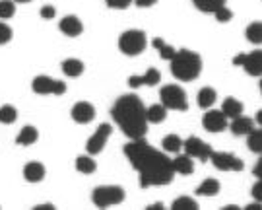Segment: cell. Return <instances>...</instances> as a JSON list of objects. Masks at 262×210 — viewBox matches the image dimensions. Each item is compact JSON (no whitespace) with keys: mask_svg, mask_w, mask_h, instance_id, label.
<instances>
[{"mask_svg":"<svg viewBox=\"0 0 262 210\" xmlns=\"http://www.w3.org/2000/svg\"><path fill=\"white\" fill-rule=\"evenodd\" d=\"M124 156L128 158L130 165L140 173V187H163L169 185L175 177V170L171 158L165 152H159L144 138H134L124 146Z\"/></svg>","mask_w":262,"mask_h":210,"instance_id":"cell-1","label":"cell"},{"mask_svg":"<svg viewBox=\"0 0 262 210\" xmlns=\"http://www.w3.org/2000/svg\"><path fill=\"white\" fill-rule=\"evenodd\" d=\"M111 115L115 123L121 127V131L130 140L144 138L148 129V119H146V107L136 94H124L119 97L113 105Z\"/></svg>","mask_w":262,"mask_h":210,"instance_id":"cell-2","label":"cell"},{"mask_svg":"<svg viewBox=\"0 0 262 210\" xmlns=\"http://www.w3.org/2000/svg\"><path fill=\"white\" fill-rule=\"evenodd\" d=\"M171 72L181 82H192L202 72V58L190 49H181L171 58Z\"/></svg>","mask_w":262,"mask_h":210,"instance_id":"cell-3","label":"cell"},{"mask_svg":"<svg viewBox=\"0 0 262 210\" xmlns=\"http://www.w3.org/2000/svg\"><path fill=\"white\" fill-rule=\"evenodd\" d=\"M92 201L97 208H109L115 204H121L124 201V189L119 185H101V187H95L94 195H92Z\"/></svg>","mask_w":262,"mask_h":210,"instance_id":"cell-4","label":"cell"},{"mask_svg":"<svg viewBox=\"0 0 262 210\" xmlns=\"http://www.w3.org/2000/svg\"><path fill=\"white\" fill-rule=\"evenodd\" d=\"M148 45V39H146V33L142 29H126L119 37V49L126 57H136L140 55L142 51Z\"/></svg>","mask_w":262,"mask_h":210,"instance_id":"cell-5","label":"cell"},{"mask_svg":"<svg viewBox=\"0 0 262 210\" xmlns=\"http://www.w3.org/2000/svg\"><path fill=\"white\" fill-rule=\"evenodd\" d=\"M159 97H161V105L165 109H173V111H187L188 109L187 92L177 84L163 86L159 92Z\"/></svg>","mask_w":262,"mask_h":210,"instance_id":"cell-6","label":"cell"},{"mask_svg":"<svg viewBox=\"0 0 262 210\" xmlns=\"http://www.w3.org/2000/svg\"><path fill=\"white\" fill-rule=\"evenodd\" d=\"M31 88H33V92L37 96H62L66 92V84L62 80H55V78L47 76V74L33 78Z\"/></svg>","mask_w":262,"mask_h":210,"instance_id":"cell-7","label":"cell"},{"mask_svg":"<svg viewBox=\"0 0 262 210\" xmlns=\"http://www.w3.org/2000/svg\"><path fill=\"white\" fill-rule=\"evenodd\" d=\"M208 162L214 163V167L220 170V172H241L245 167L243 160L237 158V156L231 152H215V150H212Z\"/></svg>","mask_w":262,"mask_h":210,"instance_id":"cell-8","label":"cell"},{"mask_svg":"<svg viewBox=\"0 0 262 210\" xmlns=\"http://www.w3.org/2000/svg\"><path fill=\"white\" fill-rule=\"evenodd\" d=\"M233 65L237 67H243L247 70V74H251V76H260L262 74V51L260 49H256V51H251V53H247V55H237L233 58Z\"/></svg>","mask_w":262,"mask_h":210,"instance_id":"cell-9","label":"cell"},{"mask_svg":"<svg viewBox=\"0 0 262 210\" xmlns=\"http://www.w3.org/2000/svg\"><path fill=\"white\" fill-rule=\"evenodd\" d=\"M183 148H185V154H188L192 160H200V162H208L212 154V146L198 136H188L187 140H183Z\"/></svg>","mask_w":262,"mask_h":210,"instance_id":"cell-10","label":"cell"},{"mask_svg":"<svg viewBox=\"0 0 262 210\" xmlns=\"http://www.w3.org/2000/svg\"><path fill=\"white\" fill-rule=\"evenodd\" d=\"M113 133V127L109 123H103L97 127V131L94 133V136L88 140L85 144V150L90 156H95V154L103 152V148L107 146V140H109V136Z\"/></svg>","mask_w":262,"mask_h":210,"instance_id":"cell-11","label":"cell"},{"mask_svg":"<svg viewBox=\"0 0 262 210\" xmlns=\"http://www.w3.org/2000/svg\"><path fill=\"white\" fill-rule=\"evenodd\" d=\"M202 124H204V129L210 131V133H222V131H225V127H227V117L222 113V109L220 111L217 109H210V111L204 113Z\"/></svg>","mask_w":262,"mask_h":210,"instance_id":"cell-12","label":"cell"},{"mask_svg":"<svg viewBox=\"0 0 262 210\" xmlns=\"http://www.w3.org/2000/svg\"><path fill=\"white\" fill-rule=\"evenodd\" d=\"M72 119H74L76 123L80 124H85V123H92L95 119V107L92 103H88V101H78V103L72 107Z\"/></svg>","mask_w":262,"mask_h":210,"instance_id":"cell-13","label":"cell"},{"mask_svg":"<svg viewBox=\"0 0 262 210\" xmlns=\"http://www.w3.org/2000/svg\"><path fill=\"white\" fill-rule=\"evenodd\" d=\"M161 80L158 68H148L142 76H130L128 78V86L130 88H140V86H156Z\"/></svg>","mask_w":262,"mask_h":210,"instance_id":"cell-14","label":"cell"},{"mask_svg":"<svg viewBox=\"0 0 262 210\" xmlns=\"http://www.w3.org/2000/svg\"><path fill=\"white\" fill-rule=\"evenodd\" d=\"M58 28L68 37H78L84 31V26H82V22H80L78 16H64L58 22Z\"/></svg>","mask_w":262,"mask_h":210,"instance_id":"cell-15","label":"cell"},{"mask_svg":"<svg viewBox=\"0 0 262 210\" xmlns=\"http://www.w3.org/2000/svg\"><path fill=\"white\" fill-rule=\"evenodd\" d=\"M45 165L41 162H29L26 167H24V177L26 181L29 183H39L45 179Z\"/></svg>","mask_w":262,"mask_h":210,"instance_id":"cell-16","label":"cell"},{"mask_svg":"<svg viewBox=\"0 0 262 210\" xmlns=\"http://www.w3.org/2000/svg\"><path fill=\"white\" fill-rule=\"evenodd\" d=\"M171 163H173L175 173H181V175H190L194 172V162H192V158L188 154H179L171 160Z\"/></svg>","mask_w":262,"mask_h":210,"instance_id":"cell-17","label":"cell"},{"mask_svg":"<svg viewBox=\"0 0 262 210\" xmlns=\"http://www.w3.org/2000/svg\"><path fill=\"white\" fill-rule=\"evenodd\" d=\"M231 121H233V123H231V133H233L235 136H243V134H249L254 129V121H253V119H249V117H243V115L235 117V119H231Z\"/></svg>","mask_w":262,"mask_h":210,"instance_id":"cell-18","label":"cell"},{"mask_svg":"<svg viewBox=\"0 0 262 210\" xmlns=\"http://www.w3.org/2000/svg\"><path fill=\"white\" fill-rule=\"evenodd\" d=\"M37 138H39V131L35 127L28 124V127H24V129L19 131V134L16 136V142H18L19 146H31V144L37 142Z\"/></svg>","mask_w":262,"mask_h":210,"instance_id":"cell-19","label":"cell"},{"mask_svg":"<svg viewBox=\"0 0 262 210\" xmlns=\"http://www.w3.org/2000/svg\"><path fill=\"white\" fill-rule=\"evenodd\" d=\"M222 113L227 119H235V117L243 115V103L239 99H235V97H227L224 101V105H222Z\"/></svg>","mask_w":262,"mask_h":210,"instance_id":"cell-20","label":"cell"},{"mask_svg":"<svg viewBox=\"0 0 262 210\" xmlns=\"http://www.w3.org/2000/svg\"><path fill=\"white\" fill-rule=\"evenodd\" d=\"M220 181L217 179H212V177H208V179H204V181L200 183L196 187V195H200V197H215L217 193H220Z\"/></svg>","mask_w":262,"mask_h":210,"instance_id":"cell-21","label":"cell"},{"mask_svg":"<svg viewBox=\"0 0 262 210\" xmlns=\"http://www.w3.org/2000/svg\"><path fill=\"white\" fill-rule=\"evenodd\" d=\"M62 72L70 78L82 76V72H84V62H82L80 58H66V60H62Z\"/></svg>","mask_w":262,"mask_h":210,"instance_id":"cell-22","label":"cell"},{"mask_svg":"<svg viewBox=\"0 0 262 210\" xmlns=\"http://www.w3.org/2000/svg\"><path fill=\"white\" fill-rule=\"evenodd\" d=\"M165 117H167V109H165L161 103L146 107V119H148V123H154V124L163 123Z\"/></svg>","mask_w":262,"mask_h":210,"instance_id":"cell-23","label":"cell"},{"mask_svg":"<svg viewBox=\"0 0 262 210\" xmlns=\"http://www.w3.org/2000/svg\"><path fill=\"white\" fill-rule=\"evenodd\" d=\"M215 99H217V92H215L214 88H202L198 92V105L202 109H210L215 103Z\"/></svg>","mask_w":262,"mask_h":210,"instance_id":"cell-24","label":"cell"},{"mask_svg":"<svg viewBox=\"0 0 262 210\" xmlns=\"http://www.w3.org/2000/svg\"><path fill=\"white\" fill-rule=\"evenodd\" d=\"M161 146H163L165 152L179 154L181 148H183V140H181V136H177V134H167V136L161 140Z\"/></svg>","mask_w":262,"mask_h":210,"instance_id":"cell-25","label":"cell"},{"mask_svg":"<svg viewBox=\"0 0 262 210\" xmlns=\"http://www.w3.org/2000/svg\"><path fill=\"white\" fill-rule=\"evenodd\" d=\"M151 45H154V49H158L159 57L163 58V60H171V58L175 57V53H177L171 45H167L163 39H159V37L154 39V41H151Z\"/></svg>","mask_w":262,"mask_h":210,"instance_id":"cell-26","label":"cell"},{"mask_svg":"<svg viewBox=\"0 0 262 210\" xmlns=\"http://www.w3.org/2000/svg\"><path fill=\"white\" fill-rule=\"evenodd\" d=\"M192 2L200 12H206V14H214L215 10L225 6V0H192Z\"/></svg>","mask_w":262,"mask_h":210,"instance_id":"cell-27","label":"cell"},{"mask_svg":"<svg viewBox=\"0 0 262 210\" xmlns=\"http://www.w3.org/2000/svg\"><path fill=\"white\" fill-rule=\"evenodd\" d=\"M76 170L80 173H94L97 170V163L92 156H78L76 158Z\"/></svg>","mask_w":262,"mask_h":210,"instance_id":"cell-28","label":"cell"},{"mask_svg":"<svg viewBox=\"0 0 262 210\" xmlns=\"http://www.w3.org/2000/svg\"><path fill=\"white\" fill-rule=\"evenodd\" d=\"M247 136H249V138H247L249 150L254 154H260L262 152V131L260 129H253Z\"/></svg>","mask_w":262,"mask_h":210,"instance_id":"cell-29","label":"cell"},{"mask_svg":"<svg viewBox=\"0 0 262 210\" xmlns=\"http://www.w3.org/2000/svg\"><path fill=\"white\" fill-rule=\"evenodd\" d=\"M16 119H18V109H16L14 105L8 103L0 107V123L12 124V123H16Z\"/></svg>","mask_w":262,"mask_h":210,"instance_id":"cell-30","label":"cell"},{"mask_svg":"<svg viewBox=\"0 0 262 210\" xmlns=\"http://www.w3.org/2000/svg\"><path fill=\"white\" fill-rule=\"evenodd\" d=\"M171 210H198V202L192 197H179L173 201Z\"/></svg>","mask_w":262,"mask_h":210,"instance_id":"cell-31","label":"cell"},{"mask_svg":"<svg viewBox=\"0 0 262 210\" xmlns=\"http://www.w3.org/2000/svg\"><path fill=\"white\" fill-rule=\"evenodd\" d=\"M247 39L254 43V45H260L262 41V24L260 22H253L249 28H247Z\"/></svg>","mask_w":262,"mask_h":210,"instance_id":"cell-32","label":"cell"},{"mask_svg":"<svg viewBox=\"0 0 262 210\" xmlns=\"http://www.w3.org/2000/svg\"><path fill=\"white\" fill-rule=\"evenodd\" d=\"M16 2L14 0H0V18L2 19H8L16 14Z\"/></svg>","mask_w":262,"mask_h":210,"instance_id":"cell-33","label":"cell"},{"mask_svg":"<svg viewBox=\"0 0 262 210\" xmlns=\"http://www.w3.org/2000/svg\"><path fill=\"white\" fill-rule=\"evenodd\" d=\"M12 35H14V31L10 26H6L4 22H0V45H6L12 41Z\"/></svg>","mask_w":262,"mask_h":210,"instance_id":"cell-34","label":"cell"},{"mask_svg":"<svg viewBox=\"0 0 262 210\" xmlns=\"http://www.w3.org/2000/svg\"><path fill=\"white\" fill-rule=\"evenodd\" d=\"M214 16L217 22H222V24H225V22H229V19L233 18V12L227 8V6H222L220 10H215Z\"/></svg>","mask_w":262,"mask_h":210,"instance_id":"cell-35","label":"cell"},{"mask_svg":"<svg viewBox=\"0 0 262 210\" xmlns=\"http://www.w3.org/2000/svg\"><path fill=\"white\" fill-rule=\"evenodd\" d=\"M105 2H107V6L113 10H124L132 4V0H105Z\"/></svg>","mask_w":262,"mask_h":210,"instance_id":"cell-36","label":"cell"},{"mask_svg":"<svg viewBox=\"0 0 262 210\" xmlns=\"http://www.w3.org/2000/svg\"><path fill=\"white\" fill-rule=\"evenodd\" d=\"M253 199L262 202V179H258V181L253 185Z\"/></svg>","mask_w":262,"mask_h":210,"instance_id":"cell-37","label":"cell"},{"mask_svg":"<svg viewBox=\"0 0 262 210\" xmlns=\"http://www.w3.org/2000/svg\"><path fill=\"white\" fill-rule=\"evenodd\" d=\"M39 14H41V18L51 19V18H55V16H56V10L53 8V6H43V8H41V12H39Z\"/></svg>","mask_w":262,"mask_h":210,"instance_id":"cell-38","label":"cell"},{"mask_svg":"<svg viewBox=\"0 0 262 210\" xmlns=\"http://www.w3.org/2000/svg\"><path fill=\"white\" fill-rule=\"evenodd\" d=\"M134 4H136L138 8H150V6H156V4H158V0H134Z\"/></svg>","mask_w":262,"mask_h":210,"instance_id":"cell-39","label":"cell"},{"mask_svg":"<svg viewBox=\"0 0 262 210\" xmlns=\"http://www.w3.org/2000/svg\"><path fill=\"white\" fill-rule=\"evenodd\" d=\"M253 173H254V177H258V179H262V160H258V163L254 165Z\"/></svg>","mask_w":262,"mask_h":210,"instance_id":"cell-40","label":"cell"},{"mask_svg":"<svg viewBox=\"0 0 262 210\" xmlns=\"http://www.w3.org/2000/svg\"><path fill=\"white\" fill-rule=\"evenodd\" d=\"M163 208H165L163 202H154V204H148V208L146 210H163Z\"/></svg>","mask_w":262,"mask_h":210,"instance_id":"cell-41","label":"cell"},{"mask_svg":"<svg viewBox=\"0 0 262 210\" xmlns=\"http://www.w3.org/2000/svg\"><path fill=\"white\" fill-rule=\"evenodd\" d=\"M35 210H53L56 208L55 204H51V202H47V204H37V206H33Z\"/></svg>","mask_w":262,"mask_h":210,"instance_id":"cell-42","label":"cell"},{"mask_svg":"<svg viewBox=\"0 0 262 210\" xmlns=\"http://www.w3.org/2000/svg\"><path fill=\"white\" fill-rule=\"evenodd\" d=\"M245 210H260V202H258V201L251 202L249 206H245Z\"/></svg>","mask_w":262,"mask_h":210,"instance_id":"cell-43","label":"cell"},{"mask_svg":"<svg viewBox=\"0 0 262 210\" xmlns=\"http://www.w3.org/2000/svg\"><path fill=\"white\" fill-rule=\"evenodd\" d=\"M256 123H258V124L262 123V111H258V113H256Z\"/></svg>","mask_w":262,"mask_h":210,"instance_id":"cell-44","label":"cell"},{"mask_svg":"<svg viewBox=\"0 0 262 210\" xmlns=\"http://www.w3.org/2000/svg\"><path fill=\"white\" fill-rule=\"evenodd\" d=\"M14 2H21V4H26V2H31V0H14Z\"/></svg>","mask_w":262,"mask_h":210,"instance_id":"cell-45","label":"cell"}]
</instances>
